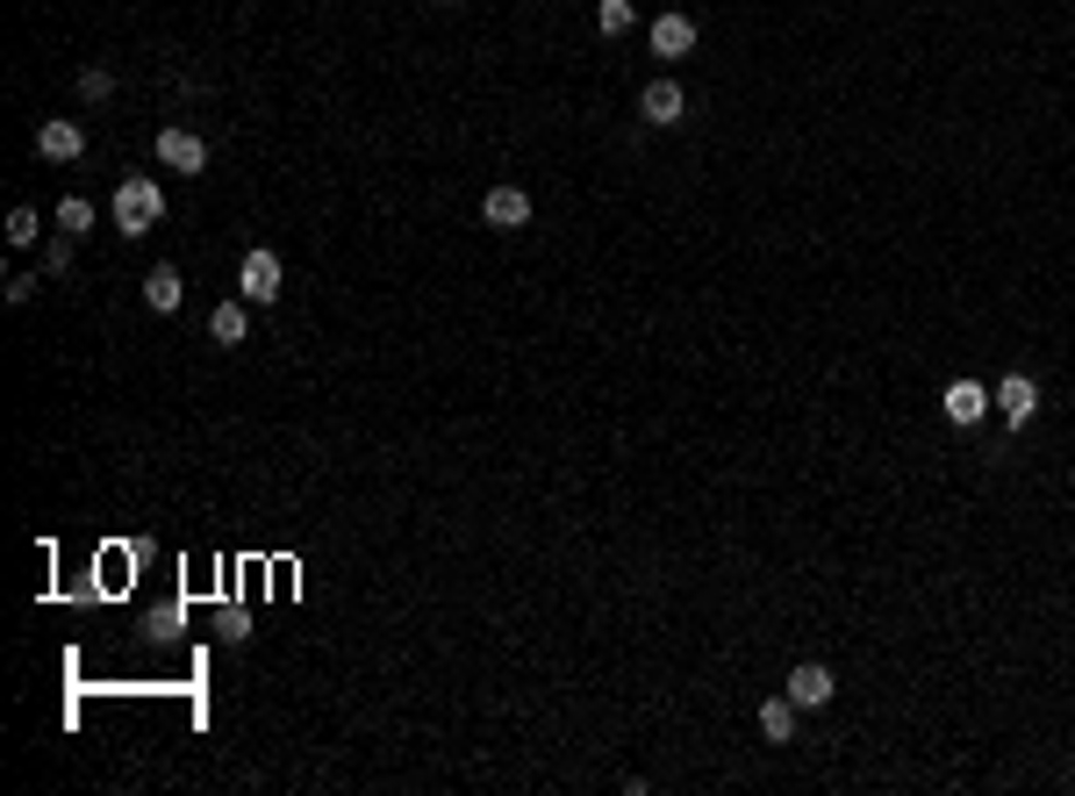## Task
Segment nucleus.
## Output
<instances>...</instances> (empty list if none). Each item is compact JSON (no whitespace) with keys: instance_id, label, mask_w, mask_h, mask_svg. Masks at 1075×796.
Masks as SVG:
<instances>
[{"instance_id":"nucleus-15","label":"nucleus","mask_w":1075,"mask_h":796,"mask_svg":"<svg viewBox=\"0 0 1075 796\" xmlns=\"http://www.w3.org/2000/svg\"><path fill=\"white\" fill-rule=\"evenodd\" d=\"M632 22H638V8H632V0H602V8H596V29H602V36H624Z\"/></svg>"},{"instance_id":"nucleus-3","label":"nucleus","mask_w":1075,"mask_h":796,"mask_svg":"<svg viewBox=\"0 0 1075 796\" xmlns=\"http://www.w3.org/2000/svg\"><path fill=\"white\" fill-rule=\"evenodd\" d=\"M237 287H244V302H280V259L273 252H244Z\"/></svg>"},{"instance_id":"nucleus-10","label":"nucleus","mask_w":1075,"mask_h":796,"mask_svg":"<svg viewBox=\"0 0 1075 796\" xmlns=\"http://www.w3.org/2000/svg\"><path fill=\"white\" fill-rule=\"evenodd\" d=\"M696 51V22L688 15H660L652 22V58H688Z\"/></svg>"},{"instance_id":"nucleus-14","label":"nucleus","mask_w":1075,"mask_h":796,"mask_svg":"<svg viewBox=\"0 0 1075 796\" xmlns=\"http://www.w3.org/2000/svg\"><path fill=\"white\" fill-rule=\"evenodd\" d=\"M58 230H65V237H86V230H94V201L65 194V201H58Z\"/></svg>"},{"instance_id":"nucleus-12","label":"nucleus","mask_w":1075,"mask_h":796,"mask_svg":"<svg viewBox=\"0 0 1075 796\" xmlns=\"http://www.w3.org/2000/svg\"><path fill=\"white\" fill-rule=\"evenodd\" d=\"M760 732H768L774 746H789V739H796V703H789V689L760 703Z\"/></svg>"},{"instance_id":"nucleus-6","label":"nucleus","mask_w":1075,"mask_h":796,"mask_svg":"<svg viewBox=\"0 0 1075 796\" xmlns=\"http://www.w3.org/2000/svg\"><path fill=\"white\" fill-rule=\"evenodd\" d=\"M997 409H1004L1011 431H1018V424H1033V416H1040V381H1033V373H1011V381L997 388Z\"/></svg>"},{"instance_id":"nucleus-11","label":"nucleus","mask_w":1075,"mask_h":796,"mask_svg":"<svg viewBox=\"0 0 1075 796\" xmlns=\"http://www.w3.org/2000/svg\"><path fill=\"white\" fill-rule=\"evenodd\" d=\"M180 295H187V287H180V273H172V266H151V273H144V302H151L158 316L180 309Z\"/></svg>"},{"instance_id":"nucleus-7","label":"nucleus","mask_w":1075,"mask_h":796,"mask_svg":"<svg viewBox=\"0 0 1075 796\" xmlns=\"http://www.w3.org/2000/svg\"><path fill=\"white\" fill-rule=\"evenodd\" d=\"M638 115H646L652 130H667V122H682V115H688V94L674 87V79H652V87L638 94Z\"/></svg>"},{"instance_id":"nucleus-1","label":"nucleus","mask_w":1075,"mask_h":796,"mask_svg":"<svg viewBox=\"0 0 1075 796\" xmlns=\"http://www.w3.org/2000/svg\"><path fill=\"white\" fill-rule=\"evenodd\" d=\"M158 216H166V194H158L151 173H130L115 187V230L122 237H144V230H158Z\"/></svg>"},{"instance_id":"nucleus-4","label":"nucleus","mask_w":1075,"mask_h":796,"mask_svg":"<svg viewBox=\"0 0 1075 796\" xmlns=\"http://www.w3.org/2000/svg\"><path fill=\"white\" fill-rule=\"evenodd\" d=\"M158 166H172V173H201L208 144L194 137V130H158Z\"/></svg>"},{"instance_id":"nucleus-17","label":"nucleus","mask_w":1075,"mask_h":796,"mask_svg":"<svg viewBox=\"0 0 1075 796\" xmlns=\"http://www.w3.org/2000/svg\"><path fill=\"white\" fill-rule=\"evenodd\" d=\"M108 87H115V79H108L101 65H94V72H80V94H86V101H108Z\"/></svg>"},{"instance_id":"nucleus-2","label":"nucleus","mask_w":1075,"mask_h":796,"mask_svg":"<svg viewBox=\"0 0 1075 796\" xmlns=\"http://www.w3.org/2000/svg\"><path fill=\"white\" fill-rule=\"evenodd\" d=\"M939 409H946V424H982V416L997 409V395L982 381H946V395H939Z\"/></svg>"},{"instance_id":"nucleus-8","label":"nucleus","mask_w":1075,"mask_h":796,"mask_svg":"<svg viewBox=\"0 0 1075 796\" xmlns=\"http://www.w3.org/2000/svg\"><path fill=\"white\" fill-rule=\"evenodd\" d=\"M480 216H488L496 230H524V223H530V194H524V187H488Z\"/></svg>"},{"instance_id":"nucleus-16","label":"nucleus","mask_w":1075,"mask_h":796,"mask_svg":"<svg viewBox=\"0 0 1075 796\" xmlns=\"http://www.w3.org/2000/svg\"><path fill=\"white\" fill-rule=\"evenodd\" d=\"M8 244H36V208H8Z\"/></svg>"},{"instance_id":"nucleus-9","label":"nucleus","mask_w":1075,"mask_h":796,"mask_svg":"<svg viewBox=\"0 0 1075 796\" xmlns=\"http://www.w3.org/2000/svg\"><path fill=\"white\" fill-rule=\"evenodd\" d=\"M36 151H44V158H80L86 151V130L72 115H51L44 130H36Z\"/></svg>"},{"instance_id":"nucleus-5","label":"nucleus","mask_w":1075,"mask_h":796,"mask_svg":"<svg viewBox=\"0 0 1075 796\" xmlns=\"http://www.w3.org/2000/svg\"><path fill=\"white\" fill-rule=\"evenodd\" d=\"M789 703H796V710H824V703H832V668H818V660L789 668Z\"/></svg>"},{"instance_id":"nucleus-13","label":"nucleus","mask_w":1075,"mask_h":796,"mask_svg":"<svg viewBox=\"0 0 1075 796\" xmlns=\"http://www.w3.org/2000/svg\"><path fill=\"white\" fill-rule=\"evenodd\" d=\"M244 330H252L244 302H216V316H208V338H216V345H244Z\"/></svg>"}]
</instances>
